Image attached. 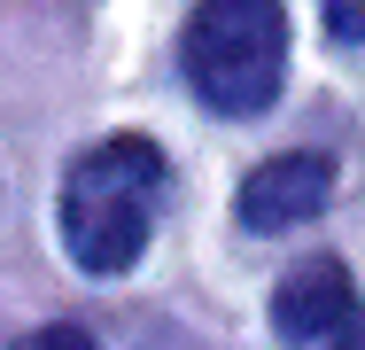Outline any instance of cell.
I'll return each mask as SVG.
<instances>
[{
    "label": "cell",
    "mask_w": 365,
    "mask_h": 350,
    "mask_svg": "<svg viewBox=\"0 0 365 350\" xmlns=\"http://www.w3.org/2000/svg\"><path fill=\"white\" fill-rule=\"evenodd\" d=\"M171 187L163 148L140 133H117L101 148H86L63 171V249L86 273H133L155 234V210Z\"/></svg>",
    "instance_id": "1"
},
{
    "label": "cell",
    "mask_w": 365,
    "mask_h": 350,
    "mask_svg": "<svg viewBox=\"0 0 365 350\" xmlns=\"http://www.w3.org/2000/svg\"><path fill=\"white\" fill-rule=\"evenodd\" d=\"M179 70L218 117H257L288 70V8L280 0H195L179 31Z\"/></svg>",
    "instance_id": "2"
},
{
    "label": "cell",
    "mask_w": 365,
    "mask_h": 350,
    "mask_svg": "<svg viewBox=\"0 0 365 350\" xmlns=\"http://www.w3.org/2000/svg\"><path fill=\"white\" fill-rule=\"evenodd\" d=\"M334 195V164L327 156H272V164H257L249 179H241V226L249 234H288L303 218H319Z\"/></svg>",
    "instance_id": "3"
},
{
    "label": "cell",
    "mask_w": 365,
    "mask_h": 350,
    "mask_svg": "<svg viewBox=\"0 0 365 350\" xmlns=\"http://www.w3.org/2000/svg\"><path fill=\"white\" fill-rule=\"evenodd\" d=\"M358 311V288L334 257H303L280 288H272V335L280 343H327L342 319Z\"/></svg>",
    "instance_id": "4"
},
{
    "label": "cell",
    "mask_w": 365,
    "mask_h": 350,
    "mask_svg": "<svg viewBox=\"0 0 365 350\" xmlns=\"http://www.w3.org/2000/svg\"><path fill=\"white\" fill-rule=\"evenodd\" d=\"M327 8V31L334 39H365V0H319Z\"/></svg>",
    "instance_id": "5"
},
{
    "label": "cell",
    "mask_w": 365,
    "mask_h": 350,
    "mask_svg": "<svg viewBox=\"0 0 365 350\" xmlns=\"http://www.w3.org/2000/svg\"><path fill=\"white\" fill-rule=\"evenodd\" d=\"M24 350H101V343H93L86 327H71V319H63V327H39V335H31Z\"/></svg>",
    "instance_id": "6"
},
{
    "label": "cell",
    "mask_w": 365,
    "mask_h": 350,
    "mask_svg": "<svg viewBox=\"0 0 365 350\" xmlns=\"http://www.w3.org/2000/svg\"><path fill=\"white\" fill-rule=\"evenodd\" d=\"M327 350H365V304L342 319V327H334V335H327Z\"/></svg>",
    "instance_id": "7"
}]
</instances>
